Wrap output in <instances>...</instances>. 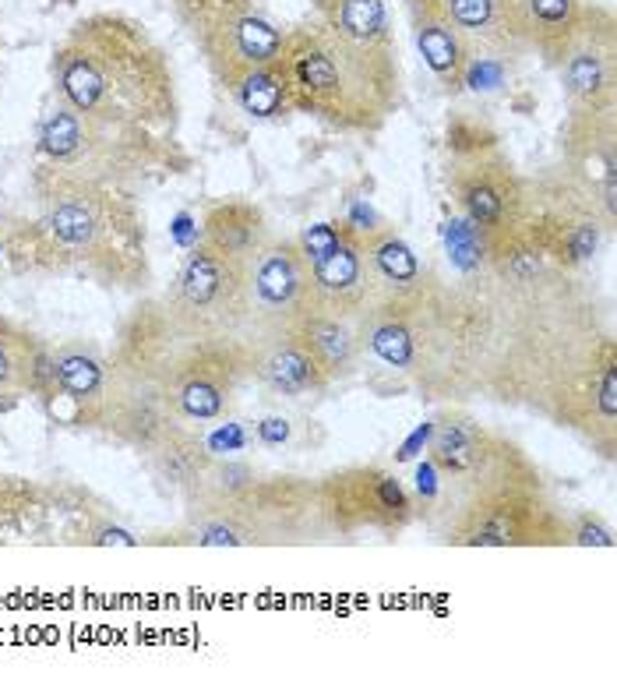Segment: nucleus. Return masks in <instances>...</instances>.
Returning <instances> with one entry per match:
<instances>
[{
    "instance_id": "nucleus-1",
    "label": "nucleus",
    "mask_w": 617,
    "mask_h": 688,
    "mask_svg": "<svg viewBox=\"0 0 617 688\" xmlns=\"http://www.w3.org/2000/svg\"><path fill=\"white\" fill-rule=\"evenodd\" d=\"M39 202L43 216L36 237L60 265H75L120 286L145 276L142 219L110 180L53 170Z\"/></svg>"
},
{
    "instance_id": "nucleus-2",
    "label": "nucleus",
    "mask_w": 617,
    "mask_h": 688,
    "mask_svg": "<svg viewBox=\"0 0 617 688\" xmlns=\"http://www.w3.org/2000/svg\"><path fill=\"white\" fill-rule=\"evenodd\" d=\"M170 311L173 325L184 336L201 343L244 346L240 339H254L251 258L226 255L209 240L194 244L180 269Z\"/></svg>"
},
{
    "instance_id": "nucleus-3",
    "label": "nucleus",
    "mask_w": 617,
    "mask_h": 688,
    "mask_svg": "<svg viewBox=\"0 0 617 688\" xmlns=\"http://www.w3.org/2000/svg\"><path fill=\"white\" fill-rule=\"evenodd\" d=\"M290 78L293 85H283V92L290 89L304 110L335 128L367 131L385 117L381 92L367 85V64H357V57H339L321 43H300L290 53Z\"/></svg>"
},
{
    "instance_id": "nucleus-4",
    "label": "nucleus",
    "mask_w": 617,
    "mask_h": 688,
    "mask_svg": "<svg viewBox=\"0 0 617 688\" xmlns=\"http://www.w3.org/2000/svg\"><path fill=\"white\" fill-rule=\"evenodd\" d=\"M297 247L311 272L314 311L360 322L374 300L364 237L346 223H314L297 237Z\"/></svg>"
},
{
    "instance_id": "nucleus-5",
    "label": "nucleus",
    "mask_w": 617,
    "mask_h": 688,
    "mask_svg": "<svg viewBox=\"0 0 617 688\" xmlns=\"http://www.w3.org/2000/svg\"><path fill=\"white\" fill-rule=\"evenodd\" d=\"M448 540L459 547L561 544L568 540V523L543 502L540 487H508L462 505Z\"/></svg>"
},
{
    "instance_id": "nucleus-6",
    "label": "nucleus",
    "mask_w": 617,
    "mask_h": 688,
    "mask_svg": "<svg viewBox=\"0 0 617 688\" xmlns=\"http://www.w3.org/2000/svg\"><path fill=\"white\" fill-rule=\"evenodd\" d=\"M251 304H254V343L286 332L300 318L314 315L311 272L297 240H268L251 258Z\"/></svg>"
},
{
    "instance_id": "nucleus-7",
    "label": "nucleus",
    "mask_w": 617,
    "mask_h": 688,
    "mask_svg": "<svg viewBox=\"0 0 617 688\" xmlns=\"http://www.w3.org/2000/svg\"><path fill=\"white\" fill-rule=\"evenodd\" d=\"M409 494L395 477L381 470H346L318 487V512L335 530H399L409 519Z\"/></svg>"
},
{
    "instance_id": "nucleus-8",
    "label": "nucleus",
    "mask_w": 617,
    "mask_h": 688,
    "mask_svg": "<svg viewBox=\"0 0 617 688\" xmlns=\"http://www.w3.org/2000/svg\"><path fill=\"white\" fill-rule=\"evenodd\" d=\"M251 367L268 389L283 392V396H304V392L328 385V374L321 371V364L290 332L258 339L251 350Z\"/></svg>"
},
{
    "instance_id": "nucleus-9",
    "label": "nucleus",
    "mask_w": 617,
    "mask_h": 688,
    "mask_svg": "<svg viewBox=\"0 0 617 688\" xmlns=\"http://www.w3.org/2000/svg\"><path fill=\"white\" fill-rule=\"evenodd\" d=\"M25 389H57L53 357H46L29 332L0 318V396H18Z\"/></svg>"
},
{
    "instance_id": "nucleus-10",
    "label": "nucleus",
    "mask_w": 617,
    "mask_h": 688,
    "mask_svg": "<svg viewBox=\"0 0 617 688\" xmlns=\"http://www.w3.org/2000/svg\"><path fill=\"white\" fill-rule=\"evenodd\" d=\"M286 332L304 343V350L311 353V357L321 364V371L328 374V382H332L335 374H346L353 364H357L360 336H357V329H353V322H346V318L314 311V315L300 318V322Z\"/></svg>"
},
{
    "instance_id": "nucleus-11",
    "label": "nucleus",
    "mask_w": 617,
    "mask_h": 688,
    "mask_svg": "<svg viewBox=\"0 0 617 688\" xmlns=\"http://www.w3.org/2000/svg\"><path fill=\"white\" fill-rule=\"evenodd\" d=\"M205 240L226 255L254 258L268 244L265 216L251 202H226L205 216Z\"/></svg>"
},
{
    "instance_id": "nucleus-12",
    "label": "nucleus",
    "mask_w": 617,
    "mask_h": 688,
    "mask_svg": "<svg viewBox=\"0 0 617 688\" xmlns=\"http://www.w3.org/2000/svg\"><path fill=\"white\" fill-rule=\"evenodd\" d=\"M53 371H57L60 396L85 406V417L92 420V413H96L99 399H103V392H106V382H110L103 360H99L92 350H60L57 357H53Z\"/></svg>"
},
{
    "instance_id": "nucleus-13",
    "label": "nucleus",
    "mask_w": 617,
    "mask_h": 688,
    "mask_svg": "<svg viewBox=\"0 0 617 688\" xmlns=\"http://www.w3.org/2000/svg\"><path fill=\"white\" fill-rule=\"evenodd\" d=\"M328 15H332V25L339 29V36L357 46H371L378 39H385L388 18L381 0H332Z\"/></svg>"
},
{
    "instance_id": "nucleus-14",
    "label": "nucleus",
    "mask_w": 617,
    "mask_h": 688,
    "mask_svg": "<svg viewBox=\"0 0 617 688\" xmlns=\"http://www.w3.org/2000/svg\"><path fill=\"white\" fill-rule=\"evenodd\" d=\"M417 46L424 53L427 68L441 78H455V71L462 68V50H459V39H455V29L445 22V18H427L420 22L417 29Z\"/></svg>"
},
{
    "instance_id": "nucleus-15",
    "label": "nucleus",
    "mask_w": 617,
    "mask_h": 688,
    "mask_svg": "<svg viewBox=\"0 0 617 688\" xmlns=\"http://www.w3.org/2000/svg\"><path fill=\"white\" fill-rule=\"evenodd\" d=\"M445 247L459 272H480V265L491 255L487 251V237L466 216H455L452 223H445Z\"/></svg>"
},
{
    "instance_id": "nucleus-16",
    "label": "nucleus",
    "mask_w": 617,
    "mask_h": 688,
    "mask_svg": "<svg viewBox=\"0 0 617 688\" xmlns=\"http://www.w3.org/2000/svg\"><path fill=\"white\" fill-rule=\"evenodd\" d=\"M283 85H279V75L265 68H254L240 78V106L254 117H272V113L283 110Z\"/></svg>"
},
{
    "instance_id": "nucleus-17",
    "label": "nucleus",
    "mask_w": 617,
    "mask_h": 688,
    "mask_svg": "<svg viewBox=\"0 0 617 688\" xmlns=\"http://www.w3.org/2000/svg\"><path fill=\"white\" fill-rule=\"evenodd\" d=\"M568 85H572L575 96L593 99L596 92L607 85V68H603V57L596 53H575L568 60Z\"/></svg>"
},
{
    "instance_id": "nucleus-18",
    "label": "nucleus",
    "mask_w": 617,
    "mask_h": 688,
    "mask_svg": "<svg viewBox=\"0 0 617 688\" xmlns=\"http://www.w3.org/2000/svg\"><path fill=\"white\" fill-rule=\"evenodd\" d=\"M526 8L529 25H540V32H561L568 22H572V0H522Z\"/></svg>"
},
{
    "instance_id": "nucleus-19",
    "label": "nucleus",
    "mask_w": 617,
    "mask_h": 688,
    "mask_svg": "<svg viewBox=\"0 0 617 688\" xmlns=\"http://www.w3.org/2000/svg\"><path fill=\"white\" fill-rule=\"evenodd\" d=\"M445 8L466 29H484V25H491L498 0H445Z\"/></svg>"
},
{
    "instance_id": "nucleus-20",
    "label": "nucleus",
    "mask_w": 617,
    "mask_h": 688,
    "mask_svg": "<svg viewBox=\"0 0 617 688\" xmlns=\"http://www.w3.org/2000/svg\"><path fill=\"white\" fill-rule=\"evenodd\" d=\"M568 537H572L575 544H582V547H589V544L610 547V544H614V537H610V526L603 523V519H596V516H586L579 526H575V530H568Z\"/></svg>"
},
{
    "instance_id": "nucleus-21",
    "label": "nucleus",
    "mask_w": 617,
    "mask_h": 688,
    "mask_svg": "<svg viewBox=\"0 0 617 688\" xmlns=\"http://www.w3.org/2000/svg\"><path fill=\"white\" fill-rule=\"evenodd\" d=\"M417 491H420V498H424V502H434V498H438V494H441L438 466H434L431 459L417 466Z\"/></svg>"
},
{
    "instance_id": "nucleus-22",
    "label": "nucleus",
    "mask_w": 617,
    "mask_h": 688,
    "mask_svg": "<svg viewBox=\"0 0 617 688\" xmlns=\"http://www.w3.org/2000/svg\"><path fill=\"white\" fill-rule=\"evenodd\" d=\"M240 445H244V431H240L237 424H226L219 434H212L205 449H209V452H223V449H226V452H237Z\"/></svg>"
},
{
    "instance_id": "nucleus-23",
    "label": "nucleus",
    "mask_w": 617,
    "mask_h": 688,
    "mask_svg": "<svg viewBox=\"0 0 617 688\" xmlns=\"http://www.w3.org/2000/svg\"><path fill=\"white\" fill-rule=\"evenodd\" d=\"M258 438H261L265 445H283L286 438H290V420H283V417H268V420H261Z\"/></svg>"
},
{
    "instance_id": "nucleus-24",
    "label": "nucleus",
    "mask_w": 617,
    "mask_h": 688,
    "mask_svg": "<svg viewBox=\"0 0 617 688\" xmlns=\"http://www.w3.org/2000/svg\"><path fill=\"white\" fill-rule=\"evenodd\" d=\"M498 78H501V71L494 68V64H480V68L469 71V85H473V89H480V82L498 85ZM491 85H487V89H491Z\"/></svg>"
},
{
    "instance_id": "nucleus-25",
    "label": "nucleus",
    "mask_w": 617,
    "mask_h": 688,
    "mask_svg": "<svg viewBox=\"0 0 617 688\" xmlns=\"http://www.w3.org/2000/svg\"><path fill=\"white\" fill-rule=\"evenodd\" d=\"M173 233H177L180 244H191V216H180L177 226H173Z\"/></svg>"
}]
</instances>
